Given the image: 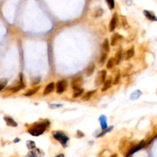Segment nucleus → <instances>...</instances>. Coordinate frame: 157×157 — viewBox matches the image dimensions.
Here are the masks:
<instances>
[{
	"label": "nucleus",
	"mask_w": 157,
	"mask_h": 157,
	"mask_svg": "<svg viewBox=\"0 0 157 157\" xmlns=\"http://www.w3.org/2000/svg\"><path fill=\"white\" fill-rule=\"evenodd\" d=\"M53 136L55 139H57L58 141L60 142L61 143V144L63 146L65 147L66 145L67 142L69 140V138L66 135H65V134L63 132H60V131H57V132H53Z\"/></svg>",
	"instance_id": "nucleus-2"
},
{
	"label": "nucleus",
	"mask_w": 157,
	"mask_h": 157,
	"mask_svg": "<svg viewBox=\"0 0 157 157\" xmlns=\"http://www.w3.org/2000/svg\"><path fill=\"white\" fill-rule=\"evenodd\" d=\"M103 14V10L102 9L99 8L98 9H97V10L96 11L94 16L95 17H99L101 16H102Z\"/></svg>",
	"instance_id": "nucleus-27"
},
{
	"label": "nucleus",
	"mask_w": 157,
	"mask_h": 157,
	"mask_svg": "<svg viewBox=\"0 0 157 157\" xmlns=\"http://www.w3.org/2000/svg\"><path fill=\"white\" fill-rule=\"evenodd\" d=\"M102 48L103 50V52H107V53H109L110 52V46H109V41L108 39H106L104 40L102 45Z\"/></svg>",
	"instance_id": "nucleus-19"
},
{
	"label": "nucleus",
	"mask_w": 157,
	"mask_h": 157,
	"mask_svg": "<svg viewBox=\"0 0 157 157\" xmlns=\"http://www.w3.org/2000/svg\"><path fill=\"white\" fill-rule=\"evenodd\" d=\"M120 18H121L122 25L123 28L125 30H128V29L130 28V25H129V24H128L127 17L124 16H121Z\"/></svg>",
	"instance_id": "nucleus-16"
},
{
	"label": "nucleus",
	"mask_w": 157,
	"mask_h": 157,
	"mask_svg": "<svg viewBox=\"0 0 157 157\" xmlns=\"http://www.w3.org/2000/svg\"><path fill=\"white\" fill-rule=\"evenodd\" d=\"M123 56V52H122V49L121 47H120L117 50L116 53H115V57H114V61L115 65H117V64H119V63H120L122 58Z\"/></svg>",
	"instance_id": "nucleus-9"
},
{
	"label": "nucleus",
	"mask_w": 157,
	"mask_h": 157,
	"mask_svg": "<svg viewBox=\"0 0 157 157\" xmlns=\"http://www.w3.org/2000/svg\"><path fill=\"white\" fill-rule=\"evenodd\" d=\"M83 82V78L82 77H77L74 78V79L71 82V86L74 90L78 89L81 88Z\"/></svg>",
	"instance_id": "nucleus-5"
},
{
	"label": "nucleus",
	"mask_w": 157,
	"mask_h": 157,
	"mask_svg": "<svg viewBox=\"0 0 157 157\" xmlns=\"http://www.w3.org/2000/svg\"><path fill=\"white\" fill-rule=\"evenodd\" d=\"M26 145L28 147V149H33L36 147L35 142L33 141H28V142H26Z\"/></svg>",
	"instance_id": "nucleus-28"
},
{
	"label": "nucleus",
	"mask_w": 157,
	"mask_h": 157,
	"mask_svg": "<svg viewBox=\"0 0 157 157\" xmlns=\"http://www.w3.org/2000/svg\"><path fill=\"white\" fill-rule=\"evenodd\" d=\"M4 119L8 126L12 127H17V123L12 118L9 117H5L4 118Z\"/></svg>",
	"instance_id": "nucleus-15"
},
{
	"label": "nucleus",
	"mask_w": 157,
	"mask_h": 157,
	"mask_svg": "<svg viewBox=\"0 0 157 157\" xmlns=\"http://www.w3.org/2000/svg\"><path fill=\"white\" fill-rule=\"evenodd\" d=\"M114 65H115V61H114V58H110L108 61L107 62V64H106V67H107L108 69L109 70H110V69H112Z\"/></svg>",
	"instance_id": "nucleus-20"
},
{
	"label": "nucleus",
	"mask_w": 157,
	"mask_h": 157,
	"mask_svg": "<svg viewBox=\"0 0 157 157\" xmlns=\"http://www.w3.org/2000/svg\"><path fill=\"white\" fill-rule=\"evenodd\" d=\"M106 76H107V71L106 70H102L101 71L98 76H97L96 81H95V84L97 86H99L104 84L106 79Z\"/></svg>",
	"instance_id": "nucleus-3"
},
{
	"label": "nucleus",
	"mask_w": 157,
	"mask_h": 157,
	"mask_svg": "<svg viewBox=\"0 0 157 157\" xmlns=\"http://www.w3.org/2000/svg\"><path fill=\"white\" fill-rule=\"evenodd\" d=\"M118 14L117 12H115L112 17L111 18V20L109 24V31L110 32H112L114 31L115 27L117 25V23L118 22Z\"/></svg>",
	"instance_id": "nucleus-7"
},
{
	"label": "nucleus",
	"mask_w": 157,
	"mask_h": 157,
	"mask_svg": "<svg viewBox=\"0 0 157 157\" xmlns=\"http://www.w3.org/2000/svg\"><path fill=\"white\" fill-rule=\"evenodd\" d=\"M74 98H78V97L81 96L82 93H84V89H82V88H80V89L74 90Z\"/></svg>",
	"instance_id": "nucleus-21"
},
{
	"label": "nucleus",
	"mask_w": 157,
	"mask_h": 157,
	"mask_svg": "<svg viewBox=\"0 0 157 157\" xmlns=\"http://www.w3.org/2000/svg\"><path fill=\"white\" fill-rule=\"evenodd\" d=\"M120 76H121V73H120V71H118L116 73V75H115L114 79L113 81L114 85H117L118 84L120 81Z\"/></svg>",
	"instance_id": "nucleus-24"
},
{
	"label": "nucleus",
	"mask_w": 157,
	"mask_h": 157,
	"mask_svg": "<svg viewBox=\"0 0 157 157\" xmlns=\"http://www.w3.org/2000/svg\"><path fill=\"white\" fill-rule=\"evenodd\" d=\"M113 84V79L112 76H108V77L106 78L105 82H104L103 86L101 89V91H105L106 90H108L109 89H110V87L112 86Z\"/></svg>",
	"instance_id": "nucleus-8"
},
{
	"label": "nucleus",
	"mask_w": 157,
	"mask_h": 157,
	"mask_svg": "<svg viewBox=\"0 0 157 157\" xmlns=\"http://www.w3.org/2000/svg\"><path fill=\"white\" fill-rule=\"evenodd\" d=\"M49 123L47 120L42 122H38L34 124L28 129V132L31 135L38 136L44 133L48 127Z\"/></svg>",
	"instance_id": "nucleus-1"
},
{
	"label": "nucleus",
	"mask_w": 157,
	"mask_h": 157,
	"mask_svg": "<svg viewBox=\"0 0 157 157\" xmlns=\"http://www.w3.org/2000/svg\"><path fill=\"white\" fill-rule=\"evenodd\" d=\"M135 54V47H134V46H133V47H130L124 52V53L123 54V58L125 60H130V58L133 57Z\"/></svg>",
	"instance_id": "nucleus-6"
},
{
	"label": "nucleus",
	"mask_w": 157,
	"mask_h": 157,
	"mask_svg": "<svg viewBox=\"0 0 157 157\" xmlns=\"http://www.w3.org/2000/svg\"><path fill=\"white\" fill-rule=\"evenodd\" d=\"M7 81L6 79H3L0 81V91L2 90L5 87V86L7 84Z\"/></svg>",
	"instance_id": "nucleus-29"
},
{
	"label": "nucleus",
	"mask_w": 157,
	"mask_h": 157,
	"mask_svg": "<svg viewBox=\"0 0 157 157\" xmlns=\"http://www.w3.org/2000/svg\"><path fill=\"white\" fill-rule=\"evenodd\" d=\"M41 79L39 77H37V78H35L33 80V81H32L31 82V85H35L36 84H38V83L40 82Z\"/></svg>",
	"instance_id": "nucleus-30"
},
{
	"label": "nucleus",
	"mask_w": 157,
	"mask_h": 157,
	"mask_svg": "<svg viewBox=\"0 0 157 157\" xmlns=\"http://www.w3.org/2000/svg\"><path fill=\"white\" fill-rule=\"evenodd\" d=\"M68 87V83L66 81L62 80L58 81L56 84V91L58 94H62Z\"/></svg>",
	"instance_id": "nucleus-4"
},
{
	"label": "nucleus",
	"mask_w": 157,
	"mask_h": 157,
	"mask_svg": "<svg viewBox=\"0 0 157 157\" xmlns=\"http://www.w3.org/2000/svg\"><path fill=\"white\" fill-rule=\"evenodd\" d=\"M122 39V36L120 35L118 33H114L111 36L110 39V45L112 46H115Z\"/></svg>",
	"instance_id": "nucleus-10"
},
{
	"label": "nucleus",
	"mask_w": 157,
	"mask_h": 157,
	"mask_svg": "<svg viewBox=\"0 0 157 157\" xmlns=\"http://www.w3.org/2000/svg\"><path fill=\"white\" fill-rule=\"evenodd\" d=\"M96 92V90H91V91H89L85 93L84 95H83L82 99L84 101H89L91 97L93 96Z\"/></svg>",
	"instance_id": "nucleus-17"
},
{
	"label": "nucleus",
	"mask_w": 157,
	"mask_h": 157,
	"mask_svg": "<svg viewBox=\"0 0 157 157\" xmlns=\"http://www.w3.org/2000/svg\"><path fill=\"white\" fill-rule=\"evenodd\" d=\"M127 143H128V140L127 139V137H122L120 139V141L119 145H118V149L120 152H121V154H123V152L127 145Z\"/></svg>",
	"instance_id": "nucleus-11"
},
{
	"label": "nucleus",
	"mask_w": 157,
	"mask_h": 157,
	"mask_svg": "<svg viewBox=\"0 0 157 157\" xmlns=\"http://www.w3.org/2000/svg\"><path fill=\"white\" fill-rule=\"evenodd\" d=\"M106 2H107V4L109 9H110V10H112V9L115 7L114 0H106Z\"/></svg>",
	"instance_id": "nucleus-26"
},
{
	"label": "nucleus",
	"mask_w": 157,
	"mask_h": 157,
	"mask_svg": "<svg viewBox=\"0 0 157 157\" xmlns=\"http://www.w3.org/2000/svg\"><path fill=\"white\" fill-rule=\"evenodd\" d=\"M54 88H55L54 83L53 82L49 83V84L45 87L44 90V95H47L51 93L52 91H53Z\"/></svg>",
	"instance_id": "nucleus-12"
},
{
	"label": "nucleus",
	"mask_w": 157,
	"mask_h": 157,
	"mask_svg": "<svg viewBox=\"0 0 157 157\" xmlns=\"http://www.w3.org/2000/svg\"><path fill=\"white\" fill-rule=\"evenodd\" d=\"M144 14L146 18H148L149 20L151 21H157V18L156 17L152 14L151 12L147 11V10H144Z\"/></svg>",
	"instance_id": "nucleus-13"
},
{
	"label": "nucleus",
	"mask_w": 157,
	"mask_h": 157,
	"mask_svg": "<svg viewBox=\"0 0 157 157\" xmlns=\"http://www.w3.org/2000/svg\"><path fill=\"white\" fill-rule=\"evenodd\" d=\"M40 88H41L40 86H37V87H35L33 88H32V89H31L28 91H27L26 93L24 94V95L26 96H30L33 95L39 91Z\"/></svg>",
	"instance_id": "nucleus-14"
},
{
	"label": "nucleus",
	"mask_w": 157,
	"mask_h": 157,
	"mask_svg": "<svg viewBox=\"0 0 157 157\" xmlns=\"http://www.w3.org/2000/svg\"><path fill=\"white\" fill-rule=\"evenodd\" d=\"M95 65L94 63H91L90 64V65L87 67V70H86V74L88 76H90L91 75L93 74V73L95 71Z\"/></svg>",
	"instance_id": "nucleus-18"
},
{
	"label": "nucleus",
	"mask_w": 157,
	"mask_h": 157,
	"mask_svg": "<svg viewBox=\"0 0 157 157\" xmlns=\"http://www.w3.org/2000/svg\"><path fill=\"white\" fill-rule=\"evenodd\" d=\"M108 53L107 52H102V53H101V56H100V58H99V63L101 64H103L106 60V59H107V57H108Z\"/></svg>",
	"instance_id": "nucleus-23"
},
{
	"label": "nucleus",
	"mask_w": 157,
	"mask_h": 157,
	"mask_svg": "<svg viewBox=\"0 0 157 157\" xmlns=\"http://www.w3.org/2000/svg\"><path fill=\"white\" fill-rule=\"evenodd\" d=\"M136 33H132V34H131L130 36H129L128 37H127V39H126L127 42L128 43L132 42V41H133L134 40H135V39L136 38Z\"/></svg>",
	"instance_id": "nucleus-25"
},
{
	"label": "nucleus",
	"mask_w": 157,
	"mask_h": 157,
	"mask_svg": "<svg viewBox=\"0 0 157 157\" xmlns=\"http://www.w3.org/2000/svg\"><path fill=\"white\" fill-rule=\"evenodd\" d=\"M132 66L131 64H128V65H127V66L124 69L123 72H122V74L123 77H126L127 76H128V74L129 73H130V71H131V69Z\"/></svg>",
	"instance_id": "nucleus-22"
}]
</instances>
